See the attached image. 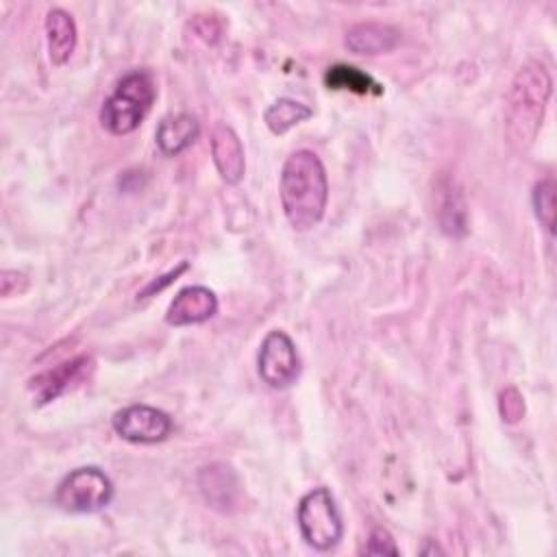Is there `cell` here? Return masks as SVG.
I'll return each instance as SVG.
<instances>
[{
	"instance_id": "2",
	"label": "cell",
	"mask_w": 557,
	"mask_h": 557,
	"mask_svg": "<svg viewBox=\"0 0 557 557\" xmlns=\"http://www.w3.org/2000/svg\"><path fill=\"white\" fill-rule=\"evenodd\" d=\"M550 91L553 78L542 63L529 61L516 72L505 107V135L511 148L527 150L535 141Z\"/></svg>"
},
{
	"instance_id": "6",
	"label": "cell",
	"mask_w": 557,
	"mask_h": 557,
	"mask_svg": "<svg viewBox=\"0 0 557 557\" xmlns=\"http://www.w3.org/2000/svg\"><path fill=\"white\" fill-rule=\"evenodd\" d=\"M257 370L261 381L272 389H285L300 376V357L292 337L283 331H270L257 355Z\"/></svg>"
},
{
	"instance_id": "14",
	"label": "cell",
	"mask_w": 557,
	"mask_h": 557,
	"mask_svg": "<svg viewBox=\"0 0 557 557\" xmlns=\"http://www.w3.org/2000/svg\"><path fill=\"white\" fill-rule=\"evenodd\" d=\"M307 117H311V109L298 100L292 98H278L274 104H270L263 113V120L268 124V128L274 135H283L289 128H294L296 124L305 122Z\"/></svg>"
},
{
	"instance_id": "13",
	"label": "cell",
	"mask_w": 557,
	"mask_h": 557,
	"mask_svg": "<svg viewBox=\"0 0 557 557\" xmlns=\"http://www.w3.org/2000/svg\"><path fill=\"white\" fill-rule=\"evenodd\" d=\"M46 35L52 63L63 65L76 48V24L72 15L63 9H50L46 15Z\"/></svg>"
},
{
	"instance_id": "3",
	"label": "cell",
	"mask_w": 557,
	"mask_h": 557,
	"mask_svg": "<svg viewBox=\"0 0 557 557\" xmlns=\"http://www.w3.org/2000/svg\"><path fill=\"white\" fill-rule=\"evenodd\" d=\"M154 98L157 87L152 76L144 70L128 72L117 81L113 94L102 102L100 124L113 135H128L144 122Z\"/></svg>"
},
{
	"instance_id": "1",
	"label": "cell",
	"mask_w": 557,
	"mask_h": 557,
	"mask_svg": "<svg viewBox=\"0 0 557 557\" xmlns=\"http://www.w3.org/2000/svg\"><path fill=\"white\" fill-rule=\"evenodd\" d=\"M281 207L294 231L313 228L326 209L329 181L320 157L307 148L292 152L281 170Z\"/></svg>"
},
{
	"instance_id": "16",
	"label": "cell",
	"mask_w": 557,
	"mask_h": 557,
	"mask_svg": "<svg viewBox=\"0 0 557 557\" xmlns=\"http://www.w3.org/2000/svg\"><path fill=\"white\" fill-rule=\"evenodd\" d=\"M231 474H233V472H231V468H226V466H211V468H205V470L200 472V487H202L207 500H209L213 507L224 505V509H226V505H233V494H235V490H224V485H228L226 479H228Z\"/></svg>"
},
{
	"instance_id": "11",
	"label": "cell",
	"mask_w": 557,
	"mask_h": 557,
	"mask_svg": "<svg viewBox=\"0 0 557 557\" xmlns=\"http://www.w3.org/2000/svg\"><path fill=\"white\" fill-rule=\"evenodd\" d=\"M344 44L355 54H385L400 44V33L389 24L363 22L348 28Z\"/></svg>"
},
{
	"instance_id": "10",
	"label": "cell",
	"mask_w": 557,
	"mask_h": 557,
	"mask_svg": "<svg viewBox=\"0 0 557 557\" xmlns=\"http://www.w3.org/2000/svg\"><path fill=\"white\" fill-rule=\"evenodd\" d=\"M211 154H213V163L220 172V176L226 183H239L246 170V161H244V148L239 137L235 135V131L226 124H218L213 135H211Z\"/></svg>"
},
{
	"instance_id": "15",
	"label": "cell",
	"mask_w": 557,
	"mask_h": 557,
	"mask_svg": "<svg viewBox=\"0 0 557 557\" xmlns=\"http://www.w3.org/2000/svg\"><path fill=\"white\" fill-rule=\"evenodd\" d=\"M324 83L329 89H348L355 94H381L383 91V87L372 76L363 74L361 70H357L352 65H344V63L329 67L324 74Z\"/></svg>"
},
{
	"instance_id": "9",
	"label": "cell",
	"mask_w": 557,
	"mask_h": 557,
	"mask_svg": "<svg viewBox=\"0 0 557 557\" xmlns=\"http://www.w3.org/2000/svg\"><path fill=\"white\" fill-rule=\"evenodd\" d=\"M91 366H94L91 357H87V355L74 357V359H70V361L59 363V366L52 368V370H46V372L33 376L28 387H30V392L35 394V398H37L39 405H41V403H48V400H54L59 394L67 392L74 383L83 381V379L89 374Z\"/></svg>"
},
{
	"instance_id": "4",
	"label": "cell",
	"mask_w": 557,
	"mask_h": 557,
	"mask_svg": "<svg viewBox=\"0 0 557 557\" xmlns=\"http://www.w3.org/2000/svg\"><path fill=\"white\" fill-rule=\"evenodd\" d=\"M296 522L302 540L322 553L335 548L344 535L342 513L326 487H315L300 498Z\"/></svg>"
},
{
	"instance_id": "18",
	"label": "cell",
	"mask_w": 557,
	"mask_h": 557,
	"mask_svg": "<svg viewBox=\"0 0 557 557\" xmlns=\"http://www.w3.org/2000/svg\"><path fill=\"white\" fill-rule=\"evenodd\" d=\"M498 409H500L503 420L509 422V424H513V422H518V420L524 416V398L520 396V392H518L516 387H507V389L500 394Z\"/></svg>"
},
{
	"instance_id": "21",
	"label": "cell",
	"mask_w": 557,
	"mask_h": 557,
	"mask_svg": "<svg viewBox=\"0 0 557 557\" xmlns=\"http://www.w3.org/2000/svg\"><path fill=\"white\" fill-rule=\"evenodd\" d=\"M0 283H2V296H13L24 289V285H17V283H26V276L17 270H4Z\"/></svg>"
},
{
	"instance_id": "8",
	"label": "cell",
	"mask_w": 557,
	"mask_h": 557,
	"mask_svg": "<svg viewBox=\"0 0 557 557\" xmlns=\"http://www.w3.org/2000/svg\"><path fill=\"white\" fill-rule=\"evenodd\" d=\"M218 311V296L205 285L183 287L168 307L165 320L172 326L200 324L213 318Z\"/></svg>"
},
{
	"instance_id": "5",
	"label": "cell",
	"mask_w": 557,
	"mask_h": 557,
	"mask_svg": "<svg viewBox=\"0 0 557 557\" xmlns=\"http://www.w3.org/2000/svg\"><path fill=\"white\" fill-rule=\"evenodd\" d=\"M113 498L111 479L96 466L76 468L59 483L54 503L63 511L72 513H94L107 507Z\"/></svg>"
},
{
	"instance_id": "7",
	"label": "cell",
	"mask_w": 557,
	"mask_h": 557,
	"mask_svg": "<svg viewBox=\"0 0 557 557\" xmlns=\"http://www.w3.org/2000/svg\"><path fill=\"white\" fill-rule=\"evenodd\" d=\"M111 424L122 440L133 444L163 442L174 429L172 418L150 405H128L113 413Z\"/></svg>"
},
{
	"instance_id": "20",
	"label": "cell",
	"mask_w": 557,
	"mask_h": 557,
	"mask_svg": "<svg viewBox=\"0 0 557 557\" xmlns=\"http://www.w3.org/2000/svg\"><path fill=\"white\" fill-rule=\"evenodd\" d=\"M194 30L207 41V44H215L222 35V24H218V20H213V15H196L194 17Z\"/></svg>"
},
{
	"instance_id": "12",
	"label": "cell",
	"mask_w": 557,
	"mask_h": 557,
	"mask_svg": "<svg viewBox=\"0 0 557 557\" xmlns=\"http://www.w3.org/2000/svg\"><path fill=\"white\" fill-rule=\"evenodd\" d=\"M198 133H200V126L194 115L176 113V115H168L159 122L154 139H157L159 150L165 157H176L196 141Z\"/></svg>"
},
{
	"instance_id": "19",
	"label": "cell",
	"mask_w": 557,
	"mask_h": 557,
	"mask_svg": "<svg viewBox=\"0 0 557 557\" xmlns=\"http://www.w3.org/2000/svg\"><path fill=\"white\" fill-rule=\"evenodd\" d=\"M363 553H368V555H398V548L394 544V537L385 529L376 527V529H372V533L368 537V546L363 548Z\"/></svg>"
},
{
	"instance_id": "17",
	"label": "cell",
	"mask_w": 557,
	"mask_h": 557,
	"mask_svg": "<svg viewBox=\"0 0 557 557\" xmlns=\"http://www.w3.org/2000/svg\"><path fill=\"white\" fill-rule=\"evenodd\" d=\"M533 207L540 224L553 233L555 231V181L542 178L533 187Z\"/></svg>"
}]
</instances>
